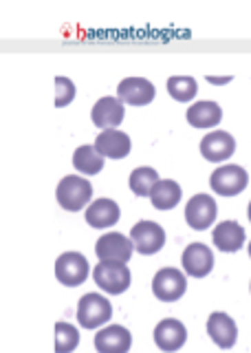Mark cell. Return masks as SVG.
<instances>
[{
    "label": "cell",
    "mask_w": 251,
    "mask_h": 353,
    "mask_svg": "<svg viewBox=\"0 0 251 353\" xmlns=\"http://www.w3.org/2000/svg\"><path fill=\"white\" fill-rule=\"evenodd\" d=\"M73 99H75V84L69 77L58 75L56 77V106L64 108V106H69Z\"/></svg>",
    "instance_id": "obj_26"
},
{
    "label": "cell",
    "mask_w": 251,
    "mask_h": 353,
    "mask_svg": "<svg viewBox=\"0 0 251 353\" xmlns=\"http://www.w3.org/2000/svg\"><path fill=\"white\" fill-rule=\"evenodd\" d=\"M210 185H212V190L221 196H236L249 185V174L243 165L225 163V165H218L212 172Z\"/></svg>",
    "instance_id": "obj_4"
},
{
    "label": "cell",
    "mask_w": 251,
    "mask_h": 353,
    "mask_svg": "<svg viewBox=\"0 0 251 353\" xmlns=\"http://www.w3.org/2000/svg\"><path fill=\"white\" fill-rule=\"evenodd\" d=\"M93 345L97 353H128L133 347V336L122 325H108L97 331Z\"/></svg>",
    "instance_id": "obj_13"
},
{
    "label": "cell",
    "mask_w": 251,
    "mask_h": 353,
    "mask_svg": "<svg viewBox=\"0 0 251 353\" xmlns=\"http://www.w3.org/2000/svg\"><path fill=\"white\" fill-rule=\"evenodd\" d=\"M73 165L82 174H97L104 168V157L95 146H89V143H86V146H80L73 152Z\"/></svg>",
    "instance_id": "obj_22"
},
{
    "label": "cell",
    "mask_w": 251,
    "mask_h": 353,
    "mask_svg": "<svg viewBox=\"0 0 251 353\" xmlns=\"http://www.w3.org/2000/svg\"><path fill=\"white\" fill-rule=\"evenodd\" d=\"M135 245L126 234L122 232H106L100 239H97L95 254L100 261H119V263H128L133 256Z\"/></svg>",
    "instance_id": "obj_9"
},
{
    "label": "cell",
    "mask_w": 251,
    "mask_h": 353,
    "mask_svg": "<svg viewBox=\"0 0 251 353\" xmlns=\"http://www.w3.org/2000/svg\"><path fill=\"white\" fill-rule=\"evenodd\" d=\"M247 216H249V221H251V201H249V208H247Z\"/></svg>",
    "instance_id": "obj_28"
},
{
    "label": "cell",
    "mask_w": 251,
    "mask_h": 353,
    "mask_svg": "<svg viewBox=\"0 0 251 353\" xmlns=\"http://www.w3.org/2000/svg\"><path fill=\"white\" fill-rule=\"evenodd\" d=\"M236 150V139L225 130H212L201 139V154L207 161L221 163L229 159Z\"/></svg>",
    "instance_id": "obj_16"
},
{
    "label": "cell",
    "mask_w": 251,
    "mask_h": 353,
    "mask_svg": "<svg viewBox=\"0 0 251 353\" xmlns=\"http://www.w3.org/2000/svg\"><path fill=\"white\" fill-rule=\"evenodd\" d=\"M185 290H188V279L177 268H163L152 279V294L163 303L179 301V298H183Z\"/></svg>",
    "instance_id": "obj_5"
},
{
    "label": "cell",
    "mask_w": 251,
    "mask_h": 353,
    "mask_svg": "<svg viewBox=\"0 0 251 353\" xmlns=\"http://www.w3.org/2000/svg\"><path fill=\"white\" fill-rule=\"evenodd\" d=\"M56 199L60 208H64L67 212H80V210L89 208L93 201V185L89 179L78 174H69L58 183Z\"/></svg>",
    "instance_id": "obj_1"
},
{
    "label": "cell",
    "mask_w": 251,
    "mask_h": 353,
    "mask_svg": "<svg viewBox=\"0 0 251 353\" xmlns=\"http://www.w3.org/2000/svg\"><path fill=\"white\" fill-rule=\"evenodd\" d=\"M249 290H251V287H249Z\"/></svg>",
    "instance_id": "obj_30"
},
{
    "label": "cell",
    "mask_w": 251,
    "mask_h": 353,
    "mask_svg": "<svg viewBox=\"0 0 251 353\" xmlns=\"http://www.w3.org/2000/svg\"><path fill=\"white\" fill-rule=\"evenodd\" d=\"M218 214V205L214 201V196L210 194H194L188 203H185V221L188 225L196 232H203L207 228H212Z\"/></svg>",
    "instance_id": "obj_8"
},
{
    "label": "cell",
    "mask_w": 251,
    "mask_h": 353,
    "mask_svg": "<svg viewBox=\"0 0 251 353\" xmlns=\"http://www.w3.org/2000/svg\"><path fill=\"white\" fill-rule=\"evenodd\" d=\"M159 174L155 168H148V165H141V168H135L128 176V185L137 196H150L155 185L159 183Z\"/></svg>",
    "instance_id": "obj_23"
},
{
    "label": "cell",
    "mask_w": 251,
    "mask_h": 353,
    "mask_svg": "<svg viewBox=\"0 0 251 353\" xmlns=\"http://www.w3.org/2000/svg\"><path fill=\"white\" fill-rule=\"evenodd\" d=\"M212 241L218 248V252L234 254L245 245V230L236 221H223L212 232Z\"/></svg>",
    "instance_id": "obj_19"
},
{
    "label": "cell",
    "mask_w": 251,
    "mask_h": 353,
    "mask_svg": "<svg viewBox=\"0 0 251 353\" xmlns=\"http://www.w3.org/2000/svg\"><path fill=\"white\" fill-rule=\"evenodd\" d=\"M188 124L194 128H214L221 124L223 119V108L218 106L212 99H201V102H194L188 108Z\"/></svg>",
    "instance_id": "obj_20"
},
{
    "label": "cell",
    "mask_w": 251,
    "mask_h": 353,
    "mask_svg": "<svg viewBox=\"0 0 251 353\" xmlns=\"http://www.w3.org/2000/svg\"><path fill=\"white\" fill-rule=\"evenodd\" d=\"M91 274V265L80 252H64L56 261V276L64 287H78Z\"/></svg>",
    "instance_id": "obj_6"
},
{
    "label": "cell",
    "mask_w": 251,
    "mask_h": 353,
    "mask_svg": "<svg viewBox=\"0 0 251 353\" xmlns=\"http://www.w3.org/2000/svg\"><path fill=\"white\" fill-rule=\"evenodd\" d=\"M207 82H210V84H214V86L229 84V82H232V75H223V77H216V75H207Z\"/></svg>",
    "instance_id": "obj_27"
},
{
    "label": "cell",
    "mask_w": 251,
    "mask_h": 353,
    "mask_svg": "<svg viewBox=\"0 0 251 353\" xmlns=\"http://www.w3.org/2000/svg\"><path fill=\"white\" fill-rule=\"evenodd\" d=\"M80 345V331L71 323H56V353H73Z\"/></svg>",
    "instance_id": "obj_25"
},
{
    "label": "cell",
    "mask_w": 251,
    "mask_h": 353,
    "mask_svg": "<svg viewBox=\"0 0 251 353\" xmlns=\"http://www.w3.org/2000/svg\"><path fill=\"white\" fill-rule=\"evenodd\" d=\"M86 223H89L91 228L95 230H106V228H113L119 216H122V212H119V205L117 201H113V199H95V201L86 208Z\"/></svg>",
    "instance_id": "obj_18"
},
{
    "label": "cell",
    "mask_w": 251,
    "mask_h": 353,
    "mask_svg": "<svg viewBox=\"0 0 251 353\" xmlns=\"http://www.w3.org/2000/svg\"><path fill=\"white\" fill-rule=\"evenodd\" d=\"M150 201L157 210H163V212H166V210L177 208L179 201H181V185L177 181H172V179H161L155 185V190H152Z\"/></svg>",
    "instance_id": "obj_21"
},
{
    "label": "cell",
    "mask_w": 251,
    "mask_h": 353,
    "mask_svg": "<svg viewBox=\"0 0 251 353\" xmlns=\"http://www.w3.org/2000/svg\"><path fill=\"white\" fill-rule=\"evenodd\" d=\"M247 250H249V256H251V241H249V248Z\"/></svg>",
    "instance_id": "obj_29"
},
{
    "label": "cell",
    "mask_w": 251,
    "mask_h": 353,
    "mask_svg": "<svg viewBox=\"0 0 251 353\" xmlns=\"http://www.w3.org/2000/svg\"><path fill=\"white\" fill-rule=\"evenodd\" d=\"M93 279L102 292L119 296L124 294L130 283H133V274L126 263L119 261H100L93 270Z\"/></svg>",
    "instance_id": "obj_2"
},
{
    "label": "cell",
    "mask_w": 251,
    "mask_h": 353,
    "mask_svg": "<svg viewBox=\"0 0 251 353\" xmlns=\"http://www.w3.org/2000/svg\"><path fill=\"white\" fill-rule=\"evenodd\" d=\"M207 336H210L214 345H218L221 349H232L238 340L236 320L225 312H214L207 318Z\"/></svg>",
    "instance_id": "obj_15"
},
{
    "label": "cell",
    "mask_w": 251,
    "mask_h": 353,
    "mask_svg": "<svg viewBox=\"0 0 251 353\" xmlns=\"http://www.w3.org/2000/svg\"><path fill=\"white\" fill-rule=\"evenodd\" d=\"M95 148L100 150L104 159H124L133 150V141L122 130H102L100 137L95 139Z\"/></svg>",
    "instance_id": "obj_17"
},
{
    "label": "cell",
    "mask_w": 251,
    "mask_h": 353,
    "mask_svg": "<svg viewBox=\"0 0 251 353\" xmlns=\"http://www.w3.org/2000/svg\"><path fill=\"white\" fill-rule=\"evenodd\" d=\"M113 318V305L102 294H84L78 303V323L84 329H97L104 327Z\"/></svg>",
    "instance_id": "obj_3"
},
{
    "label": "cell",
    "mask_w": 251,
    "mask_h": 353,
    "mask_svg": "<svg viewBox=\"0 0 251 353\" xmlns=\"http://www.w3.org/2000/svg\"><path fill=\"white\" fill-rule=\"evenodd\" d=\"M183 272L192 279H205L214 270V252L205 243H190L181 256Z\"/></svg>",
    "instance_id": "obj_10"
},
{
    "label": "cell",
    "mask_w": 251,
    "mask_h": 353,
    "mask_svg": "<svg viewBox=\"0 0 251 353\" xmlns=\"http://www.w3.org/2000/svg\"><path fill=\"white\" fill-rule=\"evenodd\" d=\"M157 95V88L146 77H126L117 86V97L128 106H148Z\"/></svg>",
    "instance_id": "obj_12"
},
{
    "label": "cell",
    "mask_w": 251,
    "mask_h": 353,
    "mask_svg": "<svg viewBox=\"0 0 251 353\" xmlns=\"http://www.w3.org/2000/svg\"><path fill=\"white\" fill-rule=\"evenodd\" d=\"M130 241L139 254L144 256H152L163 250L166 245V230H163L155 221H139L135 228L130 230Z\"/></svg>",
    "instance_id": "obj_7"
},
{
    "label": "cell",
    "mask_w": 251,
    "mask_h": 353,
    "mask_svg": "<svg viewBox=\"0 0 251 353\" xmlns=\"http://www.w3.org/2000/svg\"><path fill=\"white\" fill-rule=\"evenodd\" d=\"M152 336H155V345L163 353H177L188 342V329L177 318H163Z\"/></svg>",
    "instance_id": "obj_11"
},
{
    "label": "cell",
    "mask_w": 251,
    "mask_h": 353,
    "mask_svg": "<svg viewBox=\"0 0 251 353\" xmlns=\"http://www.w3.org/2000/svg\"><path fill=\"white\" fill-rule=\"evenodd\" d=\"M124 115H126L124 102L119 97H113V95H106L102 99H97L93 110H91L93 124L97 128H102V130H113V128H117L124 121Z\"/></svg>",
    "instance_id": "obj_14"
},
{
    "label": "cell",
    "mask_w": 251,
    "mask_h": 353,
    "mask_svg": "<svg viewBox=\"0 0 251 353\" xmlns=\"http://www.w3.org/2000/svg\"><path fill=\"white\" fill-rule=\"evenodd\" d=\"M168 93L177 102L188 104L199 93V84H196L192 75H172L168 80Z\"/></svg>",
    "instance_id": "obj_24"
}]
</instances>
